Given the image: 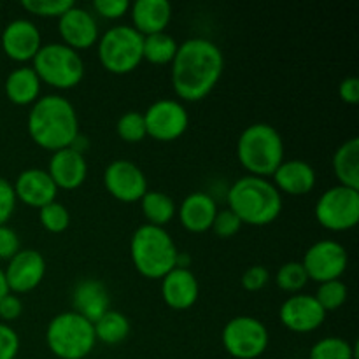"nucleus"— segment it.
I'll return each instance as SVG.
<instances>
[{"label": "nucleus", "mask_w": 359, "mask_h": 359, "mask_svg": "<svg viewBox=\"0 0 359 359\" xmlns=\"http://www.w3.org/2000/svg\"><path fill=\"white\" fill-rule=\"evenodd\" d=\"M104 186L116 200L125 203L140 202L149 191L147 177L142 168L130 160H114L105 167Z\"/></svg>", "instance_id": "obj_13"}, {"label": "nucleus", "mask_w": 359, "mask_h": 359, "mask_svg": "<svg viewBox=\"0 0 359 359\" xmlns=\"http://www.w3.org/2000/svg\"><path fill=\"white\" fill-rule=\"evenodd\" d=\"M347 294H349V290H347L346 283L340 279L337 280H328V283H321L318 287V293L314 294L316 300L319 302L325 312H335L342 307L347 302Z\"/></svg>", "instance_id": "obj_32"}, {"label": "nucleus", "mask_w": 359, "mask_h": 359, "mask_svg": "<svg viewBox=\"0 0 359 359\" xmlns=\"http://www.w3.org/2000/svg\"><path fill=\"white\" fill-rule=\"evenodd\" d=\"M46 344L58 359H84L97 346L93 323L74 311L60 312L46 328Z\"/></svg>", "instance_id": "obj_6"}, {"label": "nucleus", "mask_w": 359, "mask_h": 359, "mask_svg": "<svg viewBox=\"0 0 359 359\" xmlns=\"http://www.w3.org/2000/svg\"><path fill=\"white\" fill-rule=\"evenodd\" d=\"M116 132L121 137V140L130 144L140 142L147 137L146 132V121H144V114L139 111H128L118 119L116 123Z\"/></svg>", "instance_id": "obj_34"}, {"label": "nucleus", "mask_w": 359, "mask_h": 359, "mask_svg": "<svg viewBox=\"0 0 359 359\" xmlns=\"http://www.w3.org/2000/svg\"><path fill=\"white\" fill-rule=\"evenodd\" d=\"M177 41L167 32L146 35L144 37V60L154 65H167L172 63L175 53H177Z\"/></svg>", "instance_id": "obj_29"}, {"label": "nucleus", "mask_w": 359, "mask_h": 359, "mask_svg": "<svg viewBox=\"0 0 359 359\" xmlns=\"http://www.w3.org/2000/svg\"><path fill=\"white\" fill-rule=\"evenodd\" d=\"M132 4L128 0H95L93 11L102 18L107 20H118L130 11Z\"/></svg>", "instance_id": "obj_40"}, {"label": "nucleus", "mask_w": 359, "mask_h": 359, "mask_svg": "<svg viewBox=\"0 0 359 359\" xmlns=\"http://www.w3.org/2000/svg\"><path fill=\"white\" fill-rule=\"evenodd\" d=\"M279 319L291 332L311 333L321 328L326 319V312L314 294L294 293L280 305Z\"/></svg>", "instance_id": "obj_15"}, {"label": "nucleus", "mask_w": 359, "mask_h": 359, "mask_svg": "<svg viewBox=\"0 0 359 359\" xmlns=\"http://www.w3.org/2000/svg\"><path fill=\"white\" fill-rule=\"evenodd\" d=\"M217 203L209 193L195 191L184 196L177 209L179 221L191 233H203L210 230L212 221L217 214Z\"/></svg>", "instance_id": "obj_21"}, {"label": "nucleus", "mask_w": 359, "mask_h": 359, "mask_svg": "<svg viewBox=\"0 0 359 359\" xmlns=\"http://www.w3.org/2000/svg\"><path fill=\"white\" fill-rule=\"evenodd\" d=\"M32 62V69L35 70L41 83L49 84L56 90L76 88L84 77V62L79 51L69 48L63 42L42 44Z\"/></svg>", "instance_id": "obj_7"}, {"label": "nucleus", "mask_w": 359, "mask_h": 359, "mask_svg": "<svg viewBox=\"0 0 359 359\" xmlns=\"http://www.w3.org/2000/svg\"><path fill=\"white\" fill-rule=\"evenodd\" d=\"M39 221L49 233H62L70 224V212L63 203L51 202L39 209Z\"/></svg>", "instance_id": "obj_33"}, {"label": "nucleus", "mask_w": 359, "mask_h": 359, "mask_svg": "<svg viewBox=\"0 0 359 359\" xmlns=\"http://www.w3.org/2000/svg\"><path fill=\"white\" fill-rule=\"evenodd\" d=\"M272 177L273 186L280 193H287L291 196L307 195L314 189L318 181L314 167L304 160H284Z\"/></svg>", "instance_id": "obj_22"}, {"label": "nucleus", "mask_w": 359, "mask_h": 359, "mask_svg": "<svg viewBox=\"0 0 359 359\" xmlns=\"http://www.w3.org/2000/svg\"><path fill=\"white\" fill-rule=\"evenodd\" d=\"M228 209L238 216L242 224L265 226L283 212V195L272 181L256 175H244L226 193Z\"/></svg>", "instance_id": "obj_3"}, {"label": "nucleus", "mask_w": 359, "mask_h": 359, "mask_svg": "<svg viewBox=\"0 0 359 359\" xmlns=\"http://www.w3.org/2000/svg\"><path fill=\"white\" fill-rule=\"evenodd\" d=\"M13 188L16 200L23 202L25 205L35 207V209H41V207L55 202L56 195H58V188L46 168H25L23 172L18 174Z\"/></svg>", "instance_id": "obj_19"}, {"label": "nucleus", "mask_w": 359, "mask_h": 359, "mask_svg": "<svg viewBox=\"0 0 359 359\" xmlns=\"http://www.w3.org/2000/svg\"><path fill=\"white\" fill-rule=\"evenodd\" d=\"M309 359H356V347L342 337H325L311 347Z\"/></svg>", "instance_id": "obj_30"}, {"label": "nucleus", "mask_w": 359, "mask_h": 359, "mask_svg": "<svg viewBox=\"0 0 359 359\" xmlns=\"http://www.w3.org/2000/svg\"><path fill=\"white\" fill-rule=\"evenodd\" d=\"M4 273L11 293H30L44 280L46 259L37 249H20L9 259Z\"/></svg>", "instance_id": "obj_14"}, {"label": "nucleus", "mask_w": 359, "mask_h": 359, "mask_svg": "<svg viewBox=\"0 0 359 359\" xmlns=\"http://www.w3.org/2000/svg\"><path fill=\"white\" fill-rule=\"evenodd\" d=\"M179 249L165 228L142 224L130 241L132 263L140 276L147 279H163L177 263Z\"/></svg>", "instance_id": "obj_4"}, {"label": "nucleus", "mask_w": 359, "mask_h": 359, "mask_svg": "<svg viewBox=\"0 0 359 359\" xmlns=\"http://www.w3.org/2000/svg\"><path fill=\"white\" fill-rule=\"evenodd\" d=\"M48 174L58 189L72 191L83 186L88 177V161L84 153H79L74 147H63L55 151L49 158Z\"/></svg>", "instance_id": "obj_18"}, {"label": "nucleus", "mask_w": 359, "mask_h": 359, "mask_svg": "<svg viewBox=\"0 0 359 359\" xmlns=\"http://www.w3.org/2000/svg\"><path fill=\"white\" fill-rule=\"evenodd\" d=\"M41 79L32 67H18L6 77V97L16 105H32L41 97Z\"/></svg>", "instance_id": "obj_25"}, {"label": "nucleus", "mask_w": 359, "mask_h": 359, "mask_svg": "<svg viewBox=\"0 0 359 359\" xmlns=\"http://www.w3.org/2000/svg\"><path fill=\"white\" fill-rule=\"evenodd\" d=\"M147 135L161 142H172L186 133L189 126V112L181 100L158 98L144 112Z\"/></svg>", "instance_id": "obj_11"}, {"label": "nucleus", "mask_w": 359, "mask_h": 359, "mask_svg": "<svg viewBox=\"0 0 359 359\" xmlns=\"http://www.w3.org/2000/svg\"><path fill=\"white\" fill-rule=\"evenodd\" d=\"M333 172L342 186L359 189V139L351 137L333 154Z\"/></svg>", "instance_id": "obj_26"}, {"label": "nucleus", "mask_w": 359, "mask_h": 359, "mask_svg": "<svg viewBox=\"0 0 359 359\" xmlns=\"http://www.w3.org/2000/svg\"><path fill=\"white\" fill-rule=\"evenodd\" d=\"M300 263L307 272L309 280L321 284L340 279L346 273L349 255L340 242L325 238V241L314 242L307 249Z\"/></svg>", "instance_id": "obj_12"}, {"label": "nucleus", "mask_w": 359, "mask_h": 359, "mask_svg": "<svg viewBox=\"0 0 359 359\" xmlns=\"http://www.w3.org/2000/svg\"><path fill=\"white\" fill-rule=\"evenodd\" d=\"M7 293H11V291H9V287H7L6 273H4V269H0V300H2Z\"/></svg>", "instance_id": "obj_44"}, {"label": "nucleus", "mask_w": 359, "mask_h": 359, "mask_svg": "<svg viewBox=\"0 0 359 359\" xmlns=\"http://www.w3.org/2000/svg\"><path fill=\"white\" fill-rule=\"evenodd\" d=\"M93 330L95 337H97V342L107 344V346H116V344H121L130 335L132 326H130L128 318L125 314L109 309L104 316H100L93 323Z\"/></svg>", "instance_id": "obj_28"}, {"label": "nucleus", "mask_w": 359, "mask_h": 359, "mask_svg": "<svg viewBox=\"0 0 359 359\" xmlns=\"http://www.w3.org/2000/svg\"><path fill=\"white\" fill-rule=\"evenodd\" d=\"M109 291L105 284L98 279H83L74 286L72 307L74 312L83 316L90 323L97 321L109 311Z\"/></svg>", "instance_id": "obj_23"}, {"label": "nucleus", "mask_w": 359, "mask_h": 359, "mask_svg": "<svg viewBox=\"0 0 359 359\" xmlns=\"http://www.w3.org/2000/svg\"><path fill=\"white\" fill-rule=\"evenodd\" d=\"M16 195H14L13 182L7 179L0 177V226L7 224V221L13 217L14 210H16Z\"/></svg>", "instance_id": "obj_38"}, {"label": "nucleus", "mask_w": 359, "mask_h": 359, "mask_svg": "<svg viewBox=\"0 0 359 359\" xmlns=\"http://www.w3.org/2000/svg\"><path fill=\"white\" fill-rule=\"evenodd\" d=\"M58 34L63 44L81 51L97 44L98 23L90 11L74 4L58 18Z\"/></svg>", "instance_id": "obj_17"}, {"label": "nucleus", "mask_w": 359, "mask_h": 359, "mask_svg": "<svg viewBox=\"0 0 359 359\" xmlns=\"http://www.w3.org/2000/svg\"><path fill=\"white\" fill-rule=\"evenodd\" d=\"M170 79L181 100H203L219 83L224 70V56L219 46L205 37H191L181 42L172 60Z\"/></svg>", "instance_id": "obj_1"}, {"label": "nucleus", "mask_w": 359, "mask_h": 359, "mask_svg": "<svg viewBox=\"0 0 359 359\" xmlns=\"http://www.w3.org/2000/svg\"><path fill=\"white\" fill-rule=\"evenodd\" d=\"M4 53L14 62H30L42 48V35L28 18H16L4 27L0 35Z\"/></svg>", "instance_id": "obj_16"}, {"label": "nucleus", "mask_w": 359, "mask_h": 359, "mask_svg": "<svg viewBox=\"0 0 359 359\" xmlns=\"http://www.w3.org/2000/svg\"><path fill=\"white\" fill-rule=\"evenodd\" d=\"M276 283L286 293H300L309 283V276L300 262H287L277 270Z\"/></svg>", "instance_id": "obj_31"}, {"label": "nucleus", "mask_w": 359, "mask_h": 359, "mask_svg": "<svg viewBox=\"0 0 359 359\" xmlns=\"http://www.w3.org/2000/svg\"><path fill=\"white\" fill-rule=\"evenodd\" d=\"M0 7H2V4H0Z\"/></svg>", "instance_id": "obj_45"}, {"label": "nucleus", "mask_w": 359, "mask_h": 359, "mask_svg": "<svg viewBox=\"0 0 359 359\" xmlns=\"http://www.w3.org/2000/svg\"><path fill=\"white\" fill-rule=\"evenodd\" d=\"M20 346V335L16 330L7 323H0V359H16Z\"/></svg>", "instance_id": "obj_37"}, {"label": "nucleus", "mask_w": 359, "mask_h": 359, "mask_svg": "<svg viewBox=\"0 0 359 359\" xmlns=\"http://www.w3.org/2000/svg\"><path fill=\"white\" fill-rule=\"evenodd\" d=\"M270 280V272L266 266L263 265H252L251 269L245 270L244 273H242V287H244L245 291H251V293H255V291H259L263 290V287L269 284Z\"/></svg>", "instance_id": "obj_39"}, {"label": "nucleus", "mask_w": 359, "mask_h": 359, "mask_svg": "<svg viewBox=\"0 0 359 359\" xmlns=\"http://www.w3.org/2000/svg\"><path fill=\"white\" fill-rule=\"evenodd\" d=\"M28 135L42 149L51 153L70 147L79 135V116L69 98L44 95L32 104L27 118Z\"/></svg>", "instance_id": "obj_2"}, {"label": "nucleus", "mask_w": 359, "mask_h": 359, "mask_svg": "<svg viewBox=\"0 0 359 359\" xmlns=\"http://www.w3.org/2000/svg\"><path fill=\"white\" fill-rule=\"evenodd\" d=\"M140 209H142L144 217L147 219V224H154V226L165 228V224L170 223L177 214V207H175L174 198L163 191H147L146 195L140 198Z\"/></svg>", "instance_id": "obj_27"}, {"label": "nucleus", "mask_w": 359, "mask_h": 359, "mask_svg": "<svg viewBox=\"0 0 359 359\" xmlns=\"http://www.w3.org/2000/svg\"><path fill=\"white\" fill-rule=\"evenodd\" d=\"M223 347L235 359H256L266 351L270 335L266 326L252 316H237L224 325Z\"/></svg>", "instance_id": "obj_10"}, {"label": "nucleus", "mask_w": 359, "mask_h": 359, "mask_svg": "<svg viewBox=\"0 0 359 359\" xmlns=\"http://www.w3.org/2000/svg\"><path fill=\"white\" fill-rule=\"evenodd\" d=\"M242 228V221L238 219V216L235 212H231L230 209L217 210L216 217L212 221V226L210 230L221 238H231L233 235H237Z\"/></svg>", "instance_id": "obj_36"}, {"label": "nucleus", "mask_w": 359, "mask_h": 359, "mask_svg": "<svg viewBox=\"0 0 359 359\" xmlns=\"http://www.w3.org/2000/svg\"><path fill=\"white\" fill-rule=\"evenodd\" d=\"M316 219L330 231L353 230L359 221V189L337 184L316 202Z\"/></svg>", "instance_id": "obj_9"}, {"label": "nucleus", "mask_w": 359, "mask_h": 359, "mask_svg": "<svg viewBox=\"0 0 359 359\" xmlns=\"http://www.w3.org/2000/svg\"><path fill=\"white\" fill-rule=\"evenodd\" d=\"M339 97L346 104L356 105L359 102V77H344L339 84Z\"/></svg>", "instance_id": "obj_43"}, {"label": "nucleus", "mask_w": 359, "mask_h": 359, "mask_svg": "<svg viewBox=\"0 0 359 359\" xmlns=\"http://www.w3.org/2000/svg\"><path fill=\"white\" fill-rule=\"evenodd\" d=\"M132 27L146 35L165 32L172 20V4L168 0H137L130 6Z\"/></svg>", "instance_id": "obj_24"}, {"label": "nucleus", "mask_w": 359, "mask_h": 359, "mask_svg": "<svg viewBox=\"0 0 359 359\" xmlns=\"http://www.w3.org/2000/svg\"><path fill=\"white\" fill-rule=\"evenodd\" d=\"M20 249L21 242L16 231L11 226H7V224L0 226V259H7L9 262Z\"/></svg>", "instance_id": "obj_41"}, {"label": "nucleus", "mask_w": 359, "mask_h": 359, "mask_svg": "<svg viewBox=\"0 0 359 359\" xmlns=\"http://www.w3.org/2000/svg\"><path fill=\"white\" fill-rule=\"evenodd\" d=\"M23 314V302L18 294L7 293L6 297L0 300V319L2 321H14Z\"/></svg>", "instance_id": "obj_42"}, {"label": "nucleus", "mask_w": 359, "mask_h": 359, "mask_svg": "<svg viewBox=\"0 0 359 359\" xmlns=\"http://www.w3.org/2000/svg\"><path fill=\"white\" fill-rule=\"evenodd\" d=\"M74 6L72 0H23L21 7L41 18H60Z\"/></svg>", "instance_id": "obj_35"}, {"label": "nucleus", "mask_w": 359, "mask_h": 359, "mask_svg": "<svg viewBox=\"0 0 359 359\" xmlns=\"http://www.w3.org/2000/svg\"><path fill=\"white\" fill-rule=\"evenodd\" d=\"M200 286L196 276L189 269H172L161 279V297L174 311H188L196 304Z\"/></svg>", "instance_id": "obj_20"}, {"label": "nucleus", "mask_w": 359, "mask_h": 359, "mask_svg": "<svg viewBox=\"0 0 359 359\" xmlns=\"http://www.w3.org/2000/svg\"><path fill=\"white\" fill-rule=\"evenodd\" d=\"M144 35L132 25H114L97 41L102 67L112 74H130L144 60Z\"/></svg>", "instance_id": "obj_8"}, {"label": "nucleus", "mask_w": 359, "mask_h": 359, "mask_svg": "<svg viewBox=\"0 0 359 359\" xmlns=\"http://www.w3.org/2000/svg\"><path fill=\"white\" fill-rule=\"evenodd\" d=\"M237 158L249 175L269 179L284 161L283 137L269 123H252L238 135Z\"/></svg>", "instance_id": "obj_5"}]
</instances>
